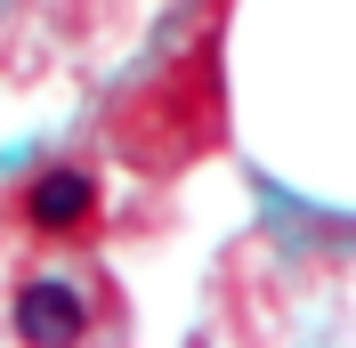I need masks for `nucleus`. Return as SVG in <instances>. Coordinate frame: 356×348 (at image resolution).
Masks as SVG:
<instances>
[{
    "label": "nucleus",
    "mask_w": 356,
    "mask_h": 348,
    "mask_svg": "<svg viewBox=\"0 0 356 348\" xmlns=\"http://www.w3.org/2000/svg\"><path fill=\"white\" fill-rule=\"evenodd\" d=\"M17 332L24 340H73L81 332V300H73L65 283H33L24 308H17Z\"/></svg>",
    "instance_id": "nucleus-1"
},
{
    "label": "nucleus",
    "mask_w": 356,
    "mask_h": 348,
    "mask_svg": "<svg viewBox=\"0 0 356 348\" xmlns=\"http://www.w3.org/2000/svg\"><path fill=\"white\" fill-rule=\"evenodd\" d=\"M89 178L81 171H57V178H41V187H33V227H81L89 219Z\"/></svg>",
    "instance_id": "nucleus-2"
}]
</instances>
